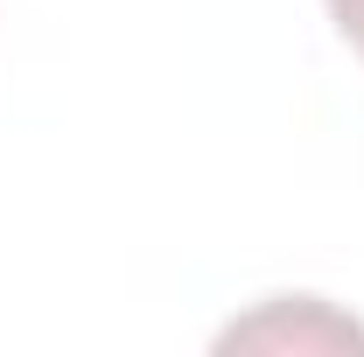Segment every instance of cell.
I'll return each mask as SVG.
<instances>
[{
    "mask_svg": "<svg viewBox=\"0 0 364 357\" xmlns=\"http://www.w3.org/2000/svg\"><path fill=\"white\" fill-rule=\"evenodd\" d=\"M329 21L358 43V56H364V0H329Z\"/></svg>",
    "mask_w": 364,
    "mask_h": 357,
    "instance_id": "cell-1",
    "label": "cell"
}]
</instances>
